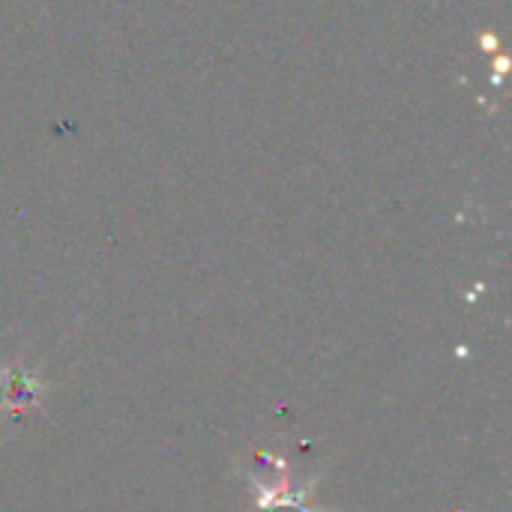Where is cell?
Wrapping results in <instances>:
<instances>
[{
	"mask_svg": "<svg viewBox=\"0 0 512 512\" xmlns=\"http://www.w3.org/2000/svg\"><path fill=\"white\" fill-rule=\"evenodd\" d=\"M252 489H255V507L264 510L267 504L279 501L285 492L294 489V477L291 468L282 456H270V453H258L246 471Z\"/></svg>",
	"mask_w": 512,
	"mask_h": 512,
	"instance_id": "1",
	"label": "cell"
},
{
	"mask_svg": "<svg viewBox=\"0 0 512 512\" xmlns=\"http://www.w3.org/2000/svg\"><path fill=\"white\" fill-rule=\"evenodd\" d=\"M45 393V384L15 366H0V411L6 417H24L39 408Z\"/></svg>",
	"mask_w": 512,
	"mask_h": 512,
	"instance_id": "2",
	"label": "cell"
},
{
	"mask_svg": "<svg viewBox=\"0 0 512 512\" xmlns=\"http://www.w3.org/2000/svg\"><path fill=\"white\" fill-rule=\"evenodd\" d=\"M318 486V477L315 480H309V486H303V489H291V492H285L279 501H273V504H267L261 512H324L321 507H312L309 504V498H312V489Z\"/></svg>",
	"mask_w": 512,
	"mask_h": 512,
	"instance_id": "3",
	"label": "cell"
}]
</instances>
